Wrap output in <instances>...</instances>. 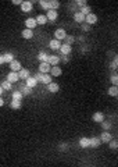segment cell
<instances>
[{"mask_svg": "<svg viewBox=\"0 0 118 167\" xmlns=\"http://www.w3.org/2000/svg\"><path fill=\"white\" fill-rule=\"evenodd\" d=\"M33 77L38 79V82H42V84H45V85H47L49 82H52V75H50V72H45V74H42V72H36Z\"/></svg>", "mask_w": 118, "mask_h": 167, "instance_id": "obj_1", "label": "cell"}, {"mask_svg": "<svg viewBox=\"0 0 118 167\" xmlns=\"http://www.w3.org/2000/svg\"><path fill=\"white\" fill-rule=\"evenodd\" d=\"M20 7H21V11H22V13H31V11L33 10V4L31 3L29 0H24L22 3L20 4Z\"/></svg>", "mask_w": 118, "mask_h": 167, "instance_id": "obj_2", "label": "cell"}, {"mask_svg": "<svg viewBox=\"0 0 118 167\" xmlns=\"http://www.w3.org/2000/svg\"><path fill=\"white\" fill-rule=\"evenodd\" d=\"M97 21H99V18L95 13H89L85 16V23L89 24V25H95V24H97Z\"/></svg>", "mask_w": 118, "mask_h": 167, "instance_id": "obj_3", "label": "cell"}, {"mask_svg": "<svg viewBox=\"0 0 118 167\" xmlns=\"http://www.w3.org/2000/svg\"><path fill=\"white\" fill-rule=\"evenodd\" d=\"M60 53L61 54H66V56H69L72 53V46L68 45V43H61V46H60Z\"/></svg>", "mask_w": 118, "mask_h": 167, "instance_id": "obj_4", "label": "cell"}, {"mask_svg": "<svg viewBox=\"0 0 118 167\" xmlns=\"http://www.w3.org/2000/svg\"><path fill=\"white\" fill-rule=\"evenodd\" d=\"M67 36V31L64 30V28H57L56 31H54V38L56 39H59V40H64V38Z\"/></svg>", "mask_w": 118, "mask_h": 167, "instance_id": "obj_5", "label": "cell"}, {"mask_svg": "<svg viewBox=\"0 0 118 167\" xmlns=\"http://www.w3.org/2000/svg\"><path fill=\"white\" fill-rule=\"evenodd\" d=\"M50 68H52V64L47 61H39V72L45 74V72H50Z\"/></svg>", "mask_w": 118, "mask_h": 167, "instance_id": "obj_6", "label": "cell"}, {"mask_svg": "<svg viewBox=\"0 0 118 167\" xmlns=\"http://www.w3.org/2000/svg\"><path fill=\"white\" fill-rule=\"evenodd\" d=\"M46 17H47V21L54 23V21L59 18V13H57V10H47L46 11Z\"/></svg>", "mask_w": 118, "mask_h": 167, "instance_id": "obj_7", "label": "cell"}, {"mask_svg": "<svg viewBox=\"0 0 118 167\" xmlns=\"http://www.w3.org/2000/svg\"><path fill=\"white\" fill-rule=\"evenodd\" d=\"M18 89L21 91V93H22L24 96L31 95V93H32V91H33L32 88H29V86H26V85H25V82H21L20 86H18Z\"/></svg>", "mask_w": 118, "mask_h": 167, "instance_id": "obj_8", "label": "cell"}, {"mask_svg": "<svg viewBox=\"0 0 118 167\" xmlns=\"http://www.w3.org/2000/svg\"><path fill=\"white\" fill-rule=\"evenodd\" d=\"M25 85L26 86H29V88H36V86H38V84H39V82H38V79L35 78V77H28V78L25 79Z\"/></svg>", "mask_w": 118, "mask_h": 167, "instance_id": "obj_9", "label": "cell"}, {"mask_svg": "<svg viewBox=\"0 0 118 167\" xmlns=\"http://www.w3.org/2000/svg\"><path fill=\"white\" fill-rule=\"evenodd\" d=\"M47 91L50 92V93H57V92L60 91V85L59 84H57V82H49V84H47Z\"/></svg>", "mask_w": 118, "mask_h": 167, "instance_id": "obj_10", "label": "cell"}, {"mask_svg": "<svg viewBox=\"0 0 118 167\" xmlns=\"http://www.w3.org/2000/svg\"><path fill=\"white\" fill-rule=\"evenodd\" d=\"M7 81H10L11 84L18 82V81H20V78H18V72H17V71H10L8 74H7Z\"/></svg>", "mask_w": 118, "mask_h": 167, "instance_id": "obj_11", "label": "cell"}, {"mask_svg": "<svg viewBox=\"0 0 118 167\" xmlns=\"http://www.w3.org/2000/svg\"><path fill=\"white\" fill-rule=\"evenodd\" d=\"M8 66H10V70H11V71H17V72H18L21 68H22V67H21V61H18V60H15V59H14L13 61L8 63Z\"/></svg>", "mask_w": 118, "mask_h": 167, "instance_id": "obj_12", "label": "cell"}, {"mask_svg": "<svg viewBox=\"0 0 118 167\" xmlns=\"http://www.w3.org/2000/svg\"><path fill=\"white\" fill-rule=\"evenodd\" d=\"M102 145V141L99 137H92L89 138V148H99Z\"/></svg>", "mask_w": 118, "mask_h": 167, "instance_id": "obj_13", "label": "cell"}, {"mask_svg": "<svg viewBox=\"0 0 118 167\" xmlns=\"http://www.w3.org/2000/svg\"><path fill=\"white\" fill-rule=\"evenodd\" d=\"M21 36H22L24 39H26V40H29V39H32L33 36H35V33H33V30H29V28H25V30L21 32Z\"/></svg>", "mask_w": 118, "mask_h": 167, "instance_id": "obj_14", "label": "cell"}, {"mask_svg": "<svg viewBox=\"0 0 118 167\" xmlns=\"http://www.w3.org/2000/svg\"><path fill=\"white\" fill-rule=\"evenodd\" d=\"M36 26H38V23H36L35 18L29 17V18H26V20H25V28H29V30H35Z\"/></svg>", "mask_w": 118, "mask_h": 167, "instance_id": "obj_15", "label": "cell"}, {"mask_svg": "<svg viewBox=\"0 0 118 167\" xmlns=\"http://www.w3.org/2000/svg\"><path fill=\"white\" fill-rule=\"evenodd\" d=\"M28 77H31V72L28 68H21L20 71H18V78H20L21 81H25Z\"/></svg>", "mask_w": 118, "mask_h": 167, "instance_id": "obj_16", "label": "cell"}, {"mask_svg": "<svg viewBox=\"0 0 118 167\" xmlns=\"http://www.w3.org/2000/svg\"><path fill=\"white\" fill-rule=\"evenodd\" d=\"M100 141H102V144H108V141L113 138V135L110 134V131H103L102 135H100Z\"/></svg>", "mask_w": 118, "mask_h": 167, "instance_id": "obj_17", "label": "cell"}, {"mask_svg": "<svg viewBox=\"0 0 118 167\" xmlns=\"http://www.w3.org/2000/svg\"><path fill=\"white\" fill-rule=\"evenodd\" d=\"M92 120L95 123H102L103 120H106V116H104V113H102V111H96L95 114L92 116Z\"/></svg>", "mask_w": 118, "mask_h": 167, "instance_id": "obj_18", "label": "cell"}, {"mask_svg": "<svg viewBox=\"0 0 118 167\" xmlns=\"http://www.w3.org/2000/svg\"><path fill=\"white\" fill-rule=\"evenodd\" d=\"M60 61H61V60H60V56H57V54H49L47 63H50L52 66H59Z\"/></svg>", "mask_w": 118, "mask_h": 167, "instance_id": "obj_19", "label": "cell"}, {"mask_svg": "<svg viewBox=\"0 0 118 167\" xmlns=\"http://www.w3.org/2000/svg\"><path fill=\"white\" fill-rule=\"evenodd\" d=\"M61 40H59V39H56V38H54V39H52L50 40V43H49V47L52 50H59L60 49V46H61Z\"/></svg>", "mask_w": 118, "mask_h": 167, "instance_id": "obj_20", "label": "cell"}, {"mask_svg": "<svg viewBox=\"0 0 118 167\" xmlns=\"http://www.w3.org/2000/svg\"><path fill=\"white\" fill-rule=\"evenodd\" d=\"M61 74H62L61 67H59V66H52V68H50V75H52V77H60Z\"/></svg>", "mask_w": 118, "mask_h": 167, "instance_id": "obj_21", "label": "cell"}, {"mask_svg": "<svg viewBox=\"0 0 118 167\" xmlns=\"http://www.w3.org/2000/svg\"><path fill=\"white\" fill-rule=\"evenodd\" d=\"M35 20H36V23H38V25H45V24L49 23V21H47L46 14H39V16H36Z\"/></svg>", "mask_w": 118, "mask_h": 167, "instance_id": "obj_22", "label": "cell"}, {"mask_svg": "<svg viewBox=\"0 0 118 167\" xmlns=\"http://www.w3.org/2000/svg\"><path fill=\"white\" fill-rule=\"evenodd\" d=\"M74 20L78 24L85 23V14H82L81 11H75V13H74Z\"/></svg>", "mask_w": 118, "mask_h": 167, "instance_id": "obj_23", "label": "cell"}, {"mask_svg": "<svg viewBox=\"0 0 118 167\" xmlns=\"http://www.w3.org/2000/svg\"><path fill=\"white\" fill-rule=\"evenodd\" d=\"M10 107L14 109V110H20V109L22 107V102H21V100H17V99H11Z\"/></svg>", "mask_w": 118, "mask_h": 167, "instance_id": "obj_24", "label": "cell"}, {"mask_svg": "<svg viewBox=\"0 0 118 167\" xmlns=\"http://www.w3.org/2000/svg\"><path fill=\"white\" fill-rule=\"evenodd\" d=\"M107 93L111 96V98H117L118 96V85H111L107 89Z\"/></svg>", "mask_w": 118, "mask_h": 167, "instance_id": "obj_25", "label": "cell"}, {"mask_svg": "<svg viewBox=\"0 0 118 167\" xmlns=\"http://www.w3.org/2000/svg\"><path fill=\"white\" fill-rule=\"evenodd\" d=\"M47 59H49V53H47L46 50H40V52L38 53V60H39V61H47Z\"/></svg>", "mask_w": 118, "mask_h": 167, "instance_id": "obj_26", "label": "cell"}, {"mask_svg": "<svg viewBox=\"0 0 118 167\" xmlns=\"http://www.w3.org/2000/svg\"><path fill=\"white\" fill-rule=\"evenodd\" d=\"M60 2L59 0H50L49 2V10H59L60 9Z\"/></svg>", "mask_w": 118, "mask_h": 167, "instance_id": "obj_27", "label": "cell"}, {"mask_svg": "<svg viewBox=\"0 0 118 167\" xmlns=\"http://www.w3.org/2000/svg\"><path fill=\"white\" fill-rule=\"evenodd\" d=\"M24 95L21 93L20 89H15V91L11 92V99H17V100H22Z\"/></svg>", "mask_w": 118, "mask_h": 167, "instance_id": "obj_28", "label": "cell"}, {"mask_svg": "<svg viewBox=\"0 0 118 167\" xmlns=\"http://www.w3.org/2000/svg\"><path fill=\"white\" fill-rule=\"evenodd\" d=\"M3 57H4V63H10V61H13V60L15 59V57H14V53H11V52L4 53Z\"/></svg>", "mask_w": 118, "mask_h": 167, "instance_id": "obj_29", "label": "cell"}, {"mask_svg": "<svg viewBox=\"0 0 118 167\" xmlns=\"http://www.w3.org/2000/svg\"><path fill=\"white\" fill-rule=\"evenodd\" d=\"M0 85H2V88H3L4 91H11V89H13V84H11L10 81H7V79L2 82Z\"/></svg>", "mask_w": 118, "mask_h": 167, "instance_id": "obj_30", "label": "cell"}, {"mask_svg": "<svg viewBox=\"0 0 118 167\" xmlns=\"http://www.w3.org/2000/svg\"><path fill=\"white\" fill-rule=\"evenodd\" d=\"M79 11H81V13L82 14H89V13H92V7L90 6H88V4H85V6H81L79 7Z\"/></svg>", "mask_w": 118, "mask_h": 167, "instance_id": "obj_31", "label": "cell"}, {"mask_svg": "<svg viewBox=\"0 0 118 167\" xmlns=\"http://www.w3.org/2000/svg\"><path fill=\"white\" fill-rule=\"evenodd\" d=\"M108 146H110V149H113V151H117L118 149V141L117 139H114V138H111V139L108 141Z\"/></svg>", "mask_w": 118, "mask_h": 167, "instance_id": "obj_32", "label": "cell"}, {"mask_svg": "<svg viewBox=\"0 0 118 167\" xmlns=\"http://www.w3.org/2000/svg\"><path fill=\"white\" fill-rule=\"evenodd\" d=\"M79 146L81 148H89V138L83 137L79 139Z\"/></svg>", "mask_w": 118, "mask_h": 167, "instance_id": "obj_33", "label": "cell"}, {"mask_svg": "<svg viewBox=\"0 0 118 167\" xmlns=\"http://www.w3.org/2000/svg\"><path fill=\"white\" fill-rule=\"evenodd\" d=\"M38 3L42 7V10H45V11L49 10V2H47V0H38Z\"/></svg>", "mask_w": 118, "mask_h": 167, "instance_id": "obj_34", "label": "cell"}, {"mask_svg": "<svg viewBox=\"0 0 118 167\" xmlns=\"http://www.w3.org/2000/svg\"><path fill=\"white\" fill-rule=\"evenodd\" d=\"M100 124H102V127H103V130H104V131H110V130H111V123H108V121H106V120H103L102 123H100Z\"/></svg>", "mask_w": 118, "mask_h": 167, "instance_id": "obj_35", "label": "cell"}, {"mask_svg": "<svg viewBox=\"0 0 118 167\" xmlns=\"http://www.w3.org/2000/svg\"><path fill=\"white\" fill-rule=\"evenodd\" d=\"M110 81H111L113 85H118V74H117V71H113V75H111V78H110Z\"/></svg>", "mask_w": 118, "mask_h": 167, "instance_id": "obj_36", "label": "cell"}, {"mask_svg": "<svg viewBox=\"0 0 118 167\" xmlns=\"http://www.w3.org/2000/svg\"><path fill=\"white\" fill-rule=\"evenodd\" d=\"M64 40H66V42H64V43H68V45H72V43L75 42V36L68 35V33H67V36H66V38H64Z\"/></svg>", "mask_w": 118, "mask_h": 167, "instance_id": "obj_37", "label": "cell"}, {"mask_svg": "<svg viewBox=\"0 0 118 167\" xmlns=\"http://www.w3.org/2000/svg\"><path fill=\"white\" fill-rule=\"evenodd\" d=\"M110 68H111L113 71H117V68H118V57L117 56H115L114 60L111 61V67H110Z\"/></svg>", "mask_w": 118, "mask_h": 167, "instance_id": "obj_38", "label": "cell"}, {"mask_svg": "<svg viewBox=\"0 0 118 167\" xmlns=\"http://www.w3.org/2000/svg\"><path fill=\"white\" fill-rule=\"evenodd\" d=\"M81 28H82V31H83V32H89V31L92 30V25H89V24H86V23H82Z\"/></svg>", "mask_w": 118, "mask_h": 167, "instance_id": "obj_39", "label": "cell"}, {"mask_svg": "<svg viewBox=\"0 0 118 167\" xmlns=\"http://www.w3.org/2000/svg\"><path fill=\"white\" fill-rule=\"evenodd\" d=\"M74 2H75L76 3V6H78V9L81 6H85V4H88V0H74Z\"/></svg>", "mask_w": 118, "mask_h": 167, "instance_id": "obj_40", "label": "cell"}, {"mask_svg": "<svg viewBox=\"0 0 118 167\" xmlns=\"http://www.w3.org/2000/svg\"><path fill=\"white\" fill-rule=\"evenodd\" d=\"M62 57H60V60H62V63H68L69 61V57L68 56H66V54H61Z\"/></svg>", "mask_w": 118, "mask_h": 167, "instance_id": "obj_41", "label": "cell"}, {"mask_svg": "<svg viewBox=\"0 0 118 167\" xmlns=\"http://www.w3.org/2000/svg\"><path fill=\"white\" fill-rule=\"evenodd\" d=\"M22 2H24V0H11V3H13L14 6H20Z\"/></svg>", "mask_w": 118, "mask_h": 167, "instance_id": "obj_42", "label": "cell"}, {"mask_svg": "<svg viewBox=\"0 0 118 167\" xmlns=\"http://www.w3.org/2000/svg\"><path fill=\"white\" fill-rule=\"evenodd\" d=\"M3 64H6L4 63V57H3V54H0V66H3Z\"/></svg>", "mask_w": 118, "mask_h": 167, "instance_id": "obj_43", "label": "cell"}, {"mask_svg": "<svg viewBox=\"0 0 118 167\" xmlns=\"http://www.w3.org/2000/svg\"><path fill=\"white\" fill-rule=\"evenodd\" d=\"M3 106H4V99L0 96V107H3Z\"/></svg>", "mask_w": 118, "mask_h": 167, "instance_id": "obj_44", "label": "cell"}, {"mask_svg": "<svg viewBox=\"0 0 118 167\" xmlns=\"http://www.w3.org/2000/svg\"><path fill=\"white\" fill-rule=\"evenodd\" d=\"M3 92H4V89H3V88H2V85H0V96L3 95Z\"/></svg>", "mask_w": 118, "mask_h": 167, "instance_id": "obj_45", "label": "cell"}, {"mask_svg": "<svg viewBox=\"0 0 118 167\" xmlns=\"http://www.w3.org/2000/svg\"><path fill=\"white\" fill-rule=\"evenodd\" d=\"M29 2H31V3L33 4V3H36V2H38V0H29Z\"/></svg>", "mask_w": 118, "mask_h": 167, "instance_id": "obj_46", "label": "cell"}, {"mask_svg": "<svg viewBox=\"0 0 118 167\" xmlns=\"http://www.w3.org/2000/svg\"><path fill=\"white\" fill-rule=\"evenodd\" d=\"M47 2H50V0H47Z\"/></svg>", "mask_w": 118, "mask_h": 167, "instance_id": "obj_47", "label": "cell"}]
</instances>
